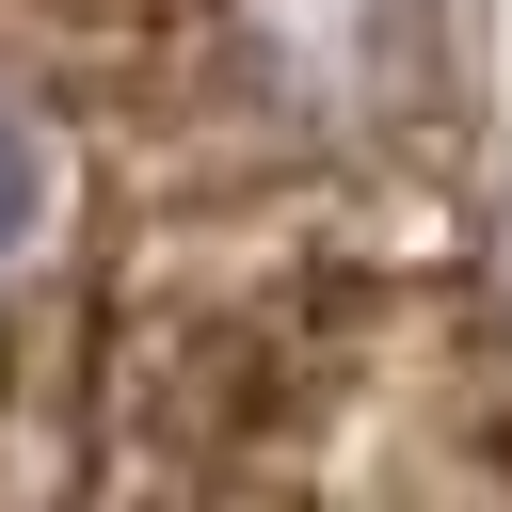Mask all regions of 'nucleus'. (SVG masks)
Wrapping results in <instances>:
<instances>
[{
	"instance_id": "f257e3e1",
	"label": "nucleus",
	"mask_w": 512,
	"mask_h": 512,
	"mask_svg": "<svg viewBox=\"0 0 512 512\" xmlns=\"http://www.w3.org/2000/svg\"><path fill=\"white\" fill-rule=\"evenodd\" d=\"M0 512H512V320L384 256H160L16 304Z\"/></svg>"
}]
</instances>
